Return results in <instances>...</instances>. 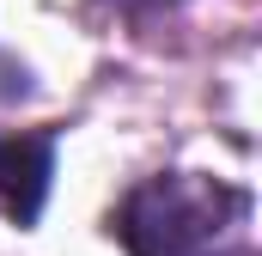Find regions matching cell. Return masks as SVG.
Wrapping results in <instances>:
<instances>
[{
  "instance_id": "cell-3",
  "label": "cell",
  "mask_w": 262,
  "mask_h": 256,
  "mask_svg": "<svg viewBox=\"0 0 262 256\" xmlns=\"http://www.w3.org/2000/svg\"><path fill=\"white\" fill-rule=\"evenodd\" d=\"M98 6H110L122 18H152V12H177L183 0H98Z\"/></svg>"
},
{
  "instance_id": "cell-2",
  "label": "cell",
  "mask_w": 262,
  "mask_h": 256,
  "mask_svg": "<svg viewBox=\"0 0 262 256\" xmlns=\"http://www.w3.org/2000/svg\"><path fill=\"white\" fill-rule=\"evenodd\" d=\"M55 177V128L37 134H0V220L37 226Z\"/></svg>"
},
{
  "instance_id": "cell-1",
  "label": "cell",
  "mask_w": 262,
  "mask_h": 256,
  "mask_svg": "<svg viewBox=\"0 0 262 256\" xmlns=\"http://www.w3.org/2000/svg\"><path fill=\"white\" fill-rule=\"evenodd\" d=\"M128 256H250V189L201 171H159L116 207Z\"/></svg>"
}]
</instances>
